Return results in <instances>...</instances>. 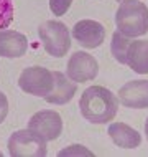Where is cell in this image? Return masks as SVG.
Segmentation results:
<instances>
[{
	"label": "cell",
	"instance_id": "obj_19",
	"mask_svg": "<svg viewBox=\"0 0 148 157\" xmlns=\"http://www.w3.org/2000/svg\"><path fill=\"white\" fill-rule=\"evenodd\" d=\"M145 134H146V141H148V119L145 122Z\"/></svg>",
	"mask_w": 148,
	"mask_h": 157
},
{
	"label": "cell",
	"instance_id": "obj_14",
	"mask_svg": "<svg viewBox=\"0 0 148 157\" xmlns=\"http://www.w3.org/2000/svg\"><path fill=\"white\" fill-rule=\"evenodd\" d=\"M130 38L122 35L120 32H115L112 35V43H110V52L114 55V58L120 63V65H125V53L127 48H128Z\"/></svg>",
	"mask_w": 148,
	"mask_h": 157
},
{
	"label": "cell",
	"instance_id": "obj_2",
	"mask_svg": "<svg viewBox=\"0 0 148 157\" xmlns=\"http://www.w3.org/2000/svg\"><path fill=\"white\" fill-rule=\"evenodd\" d=\"M115 25L122 35L135 38L148 33V7L137 0H124L115 13Z\"/></svg>",
	"mask_w": 148,
	"mask_h": 157
},
{
	"label": "cell",
	"instance_id": "obj_13",
	"mask_svg": "<svg viewBox=\"0 0 148 157\" xmlns=\"http://www.w3.org/2000/svg\"><path fill=\"white\" fill-rule=\"evenodd\" d=\"M109 136L114 144L122 149H135L142 144V136L125 122H114L109 126Z\"/></svg>",
	"mask_w": 148,
	"mask_h": 157
},
{
	"label": "cell",
	"instance_id": "obj_12",
	"mask_svg": "<svg viewBox=\"0 0 148 157\" xmlns=\"http://www.w3.org/2000/svg\"><path fill=\"white\" fill-rule=\"evenodd\" d=\"M125 65L138 75H148V40H130L125 53Z\"/></svg>",
	"mask_w": 148,
	"mask_h": 157
},
{
	"label": "cell",
	"instance_id": "obj_20",
	"mask_svg": "<svg viewBox=\"0 0 148 157\" xmlns=\"http://www.w3.org/2000/svg\"><path fill=\"white\" fill-rule=\"evenodd\" d=\"M117 2H124V0H117Z\"/></svg>",
	"mask_w": 148,
	"mask_h": 157
},
{
	"label": "cell",
	"instance_id": "obj_5",
	"mask_svg": "<svg viewBox=\"0 0 148 157\" xmlns=\"http://www.w3.org/2000/svg\"><path fill=\"white\" fill-rule=\"evenodd\" d=\"M18 86L27 94L45 98L54 88V73L43 66H30L22 71L18 78Z\"/></svg>",
	"mask_w": 148,
	"mask_h": 157
},
{
	"label": "cell",
	"instance_id": "obj_3",
	"mask_svg": "<svg viewBox=\"0 0 148 157\" xmlns=\"http://www.w3.org/2000/svg\"><path fill=\"white\" fill-rule=\"evenodd\" d=\"M38 35L46 53L54 58H63L71 48V35L67 27L58 20H48L38 28Z\"/></svg>",
	"mask_w": 148,
	"mask_h": 157
},
{
	"label": "cell",
	"instance_id": "obj_6",
	"mask_svg": "<svg viewBox=\"0 0 148 157\" xmlns=\"http://www.w3.org/2000/svg\"><path fill=\"white\" fill-rule=\"evenodd\" d=\"M28 129L33 131L41 139L54 141L63 132V119L56 111L51 109H43V111L35 113L28 121Z\"/></svg>",
	"mask_w": 148,
	"mask_h": 157
},
{
	"label": "cell",
	"instance_id": "obj_17",
	"mask_svg": "<svg viewBox=\"0 0 148 157\" xmlns=\"http://www.w3.org/2000/svg\"><path fill=\"white\" fill-rule=\"evenodd\" d=\"M63 155H94V154L89 152L86 147H82V146H69L67 149L59 152V157H63Z\"/></svg>",
	"mask_w": 148,
	"mask_h": 157
},
{
	"label": "cell",
	"instance_id": "obj_15",
	"mask_svg": "<svg viewBox=\"0 0 148 157\" xmlns=\"http://www.w3.org/2000/svg\"><path fill=\"white\" fill-rule=\"evenodd\" d=\"M12 22H13V2L0 0V30L7 28Z\"/></svg>",
	"mask_w": 148,
	"mask_h": 157
},
{
	"label": "cell",
	"instance_id": "obj_10",
	"mask_svg": "<svg viewBox=\"0 0 148 157\" xmlns=\"http://www.w3.org/2000/svg\"><path fill=\"white\" fill-rule=\"evenodd\" d=\"M28 40L23 33L13 30H0V56L20 58L27 53Z\"/></svg>",
	"mask_w": 148,
	"mask_h": 157
},
{
	"label": "cell",
	"instance_id": "obj_18",
	"mask_svg": "<svg viewBox=\"0 0 148 157\" xmlns=\"http://www.w3.org/2000/svg\"><path fill=\"white\" fill-rule=\"evenodd\" d=\"M7 114H8V99H7V96L0 91V124L5 121Z\"/></svg>",
	"mask_w": 148,
	"mask_h": 157
},
{
	"label": "cell",
	"instance_id": "obj_1",
	"mask_svg": "<svg viewBox=\"0 0 148 157\" xmlns=\"http://www.w3.org/2000/svg\"><path fill=\"white\" fill-rule=\"evenodd\" d=\"M82 117L92 124H105L114 121L118 111V99L104 86H91L82 93L79 101Z\"/></svg>",
	"mask_w": 148,
	"mask_h": 157
},
{
	"label": "cell",
	"instance_id": "obj_9",
	"mask_svg": "<svg viewBox=\"0 0 148 157\" xmlns=\"http://www.w3.org/2000/svg\"><path fill=\"white\" fill-rule=\"evenodd\" d=\"M118 101L125 108L145 109L148 108V81L132 79L118 90Z\"/></svg>",
	"mask_w": 148,
	"mask_h": 157
},
{
	"label": "cell",
	"instance_id": "obj_16",
	"mask_svg": "<svg viewBox=\"0 0 148 157\" xmlns=\"http://www.w3.org/2000/svg\"><path fill=\"white\" fill-rule=\"evenodd\" d=\"M73 0H49V8H51L53 15H64L67 10H69Z\"/></svg>",
	"mask_w": 148,
	"mask_h": 157
},
{
	"label": "cell",
	"instance_id": "obj_8",
	"mask_svg": "<svg viewBox=\"0 0 148 157\" xmlns=\"http://www.w3.org/2000/svg\"><path fill=\"white\" fill-rule=\"evenodd\" d=\"M73 36L84 48H97L105 40V28L96 20H79L73 27Z\"/></svg>",
	"mask_w": 148,
	"mask_h": 157
},
{
	"label": "cell",
	"instance_id": "obj_11",
	"mask_svg": "<svg viewBox=\"0 0 148 157\" xmlns=\"http://www.w3.org/2000/svg\"><path fill=\"white\" fill-rule=\"evenodd\" d=\"M54 73V88L48 96H45L46 103L51 104H66L74 98L78 86L73 79H69L64 73L61 71H53Z\"/></svg>",
	"mask_w": 148,
	"mask_h": 157
},
{
	"label": "cell",
	"instance_id": "obj_4",
	"mask_svg": "<svg viewBox=\"0 0 148 157\" xmlns=\"http://www.w3.org/2000/svg\"><path fill=\"white\" fill-rule=\"evenodd\" d=\"M8 154L12 157H45L46 141L36 136L33 131H16L8 139Z\"/></svg>",
	"mask_w": 148,
	"mask_h": 157
},
{
	"label": "cell",
	"instance_id": "obj_7",
	"mask_svg": "<svg viewBox=\"0 0 148 157\" xmlns=\"http://www.w3.org/2000/svg\"><path fill=\"white\" fill-rule=\"evenodd\" d=\"M99 73V63L92 55L86 52H76L67 61L66 76L74 83H86L94 79Z\"/></svg>",
	"mask_w": 148,
	"mask_h": 157
}]
</instances>
